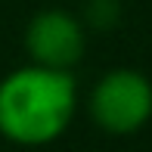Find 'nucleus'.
<instances>
[{
	"instance_id": "1",
	"label": "nucleus",
	"mask_w": 152,
	"mask_h": 152,
	"mask_svg": "<svg viewBox=\"0 0 152 152\" xmlns=\"http://www.w3.org/2000/svg\"><path fill=\"white\" fill-rule=\"evenodd\" d=\"M78 112L72 72L22 65L0 81V137L16 146H47L68 130Z\"/></svg>"
},
{
	"instance_id": "2",
	"label": "nucleus",
	"mask_w": 152,
	"mask_h": 152,
	"mask_svg": "<svg viewBox=\"0 0 152 152\" xmlns=\"http://www.w3.org/2000/svg\"><path fill=\"white\" fill-rule=\"evenodd\" d=\"M87 112L90 121L106 134H137L152 118V81L137 68H112L93 84Z\"/></svg>"
},
{
	"instance_id": "3",
	"label": "nucleus",
	"mask_w": 152,
	"mask_h": 152,
	"mask_svg": "<svg viewBox=\"0 0 152 152\" xmlns=\"http://www.w3.org/2000/svg\"><path fill=\"white\" fill-rule=\"evenodd\" d=\"M87 34L78 16L65 10H40L25 25V53L31 65L72 72L84 59Z\"/></svg>"
},
{
	"instance_id": "4",
	"label": "nucleus",
	"mask_w": 152,
	"mask_h": 152,
	"mask_svg": "<svg viewBox=\"0 0 152 152\" xmlns=\"http://www.w3.org/2000/svg\"><path fill=\"white\" fill-rule=\"evenodd\" d=\"M121 10H118V0H90L87 3V25H93V28H112L115 22H118Z\"/></svg>"
}]
</instances>
